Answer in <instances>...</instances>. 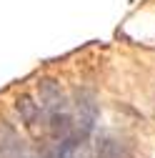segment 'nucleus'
<instances>
[{
  "mask_svg": "<svg viewBox=\"0 0 155 158\" xmlns=\"http://www.w3.org/2000/svg\"><path fill=\"white\" fill-rule=\"evenodd\" d=\"M98 123V98L93 90H75V118H73V131L70 138L75 143H85L88 135L95 131Z\"/></svg>",
  "mask_w": 155,
  "mask_h": 158,
  "instance_id": "f257e3e1",
  "label": "nucleus"
},
{
  "mask_svg": "<svg viewBox=\"0 0 155 158\" xmlns=\"http://www.w3.org/2000/svg\"><path fill=\"white\" fill-rule=\"evenodd\" d=\"M38 95H40V108L45 113H53V110H65L70 108L68 106V98L60 88V83L53 81V78H45V81L38 83Z\"/></svg>",
  "mask_w": 155,
  "mask_h": 158,
  "instance_id": "f03ea898",
  "label": "nucleus"
},
{
  "mask_svg": "<svg viewBox=\"0 0 155 158\" xmlns=\"http://www.w3.org/2000/svg\"><path fill=\"white\" fill-rule=\"evenodd\" d=\"M95 158H135L133 156V148L120 141L118 135H103L98 146H95Z\"/></svg>",
  "mask_w": 155,
  "mask_h": 158,
  "instance_id": "7ed1b4c3",
  "label": "nucleus"
},
{
  "mask_svg": "<svg viewBox=\"0 0 155 158\" xmlns=\"http://www.w3.org/2000/svg\"><path fill=\"white\" fill-rule=\"evenodd\" d=\"M15 110H18L20 121H23L28 128H35L38 118H40V106H38L30 95H18V101H15Z\"/></svg>",
  "mask_w": 155,
  "mask_h": 158,
  "instance_id": "20e7f679",
  "label": "nucleus"
},
{
  "mask_svg": "<svg viewBox=\"0 0 155 158\" xmlns=\"http://www.w3.org/2000/svg\"><path fill=\"white\" fill-rule=\"evenodd\" d=\"M18 148H20V141H18V133L5 123V121H0V153H3L5 158L13 156Z\"/></svg>",
  "mask_w": 155,
  "mask_h": 158,
  "instance_id": "39448f33",
  "label": "nucleus"
}]
</instances>
